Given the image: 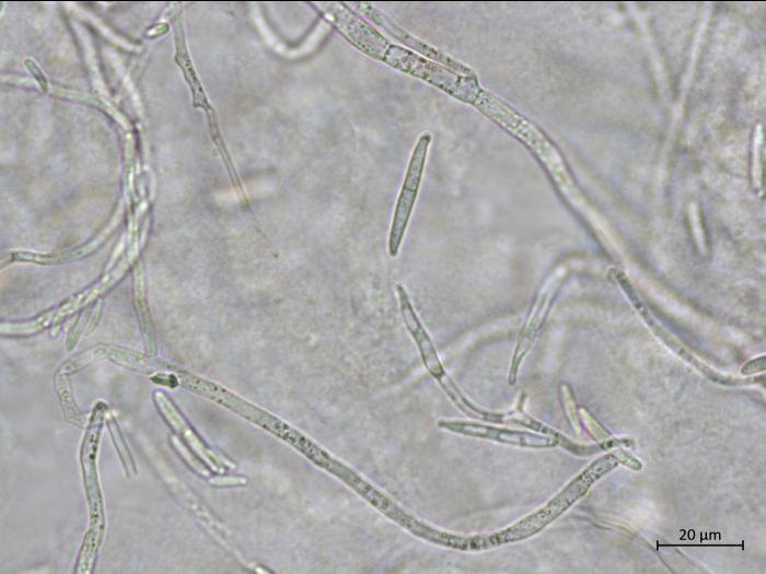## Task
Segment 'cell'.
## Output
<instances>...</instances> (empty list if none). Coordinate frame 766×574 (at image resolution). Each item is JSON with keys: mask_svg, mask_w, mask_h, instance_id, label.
Listing matches in <instances>:
<instances>
[{"mask_svg": "<svg viewBox=\"0 0 766 574\" xmlns=\"http://www.w3.org/2000/svg\"><path fill=\"white\" fill-rule=\"evenodd\" d=\"M395 290L398 297L399 309L404 324L418 347L423 364L426 365L429 373L437 379V382L448 395V397L452 400V402L463 413L471 418L492 423L512 424V413L490 412L484 410L462 394L460 388L455 385L453 379L445 372L438 356L433 342L429 337L428 332L426 331L422 323L420 321L405 286L401 283H397Z\"/></svg>", "mask_w": 766, "mask_h": 574, "instance_id": "1", "label": "cell"}, {"mask_svg": "<svg viewBox=\"0 0 766 574\" xmlns=\"http://www.w3.org/2000/svg\"><path fill=\"white\" fill-rule=\"evenodd\" d=\"M617 460L613 455L605 456L594 461L581 475L572 480L555 499L546 506L538 509L534 514L520 520L519 523L503 530L491 535H483V549H489L502 543L518 541L524 539L561 514L569 507L579 496H581L588 488L608 469H612Z\"/></svg>", "mask_w": 766, "mask_h": 574, "instance_id": "2", "label": "cell"}, {"mask_svg": "<svg viewBox=\"0 0 766 574\" xmlns=\"http://www.w3.org/2000/svg\"><path fill=\"white\" fill-rule=\"evenodd\" d=\"M381 61L396 70L421 79L465 103L473 104L483 90L476 75H463L392 43Z\"/></svg>", "mask_w": 766, "mask_h": 574, "instance_id": "3", "label": "cell"}, {"mask_svg": "<svg viewBox=\"0 0 766 574\" xmlns=\"http://www.w3.org/2000/svg\"><path fill=\"white\" fill-rule=\"evenodd\" d=\"M431 136L422 133L418 139L408 162L403 185L395 204L388 235V254L397 256L421 184Z\"/></svg>", "mask_w": 766, "mask_h": 574, "instance_id": "4", "label": "cell"}, {"mask_svg": "<svg viewBox=\"0 0 766 574\" xmlns=\"http://www.w3.org/2000/svg\"><path fill=\"white\" fill-rule=\"evenodd\" d=\"M104 408L105 406L103 403H98L95 407L88 425L80 454L84 488L90 506L89 528L100 530H104V511L95 461L104 418Z\"/></svg>", "mask_w": 766, "mask_h": 574, "instance_id": "5", "label": "cell"}, {"mask_svg": "<svg viewBox=\"0 0 766 574\" xmlns=\"http://www.w3.org/2000/svg\"><path fill=\"white\" fill-rule=\"evenodd\" d=\"M341 35L363 54L382 60L391 42L344 3L320 2Z\"/></svg>", "mask_w": 766, "mask_h": 574, "instance_id": "6", "label": "cell"}, {"mask_svg": "<svg viewBox=\"0 0 766 574\" xmlns=\"http://www.w3.org/2000/svg\"><path fill=\"white\" fill-rule=\"evenodd\" d=\"M179 383L187 389L209 398L223 407L236 412L263 427L279 429L285 424L266 411L240 398L218 384L197 377L186 372L176 374Z\"/></svg>", "mask_w": 766, "mask_h": 574, "instance_id": "7", "label": "cell"}, {"mask_svg": "<svg viewBox=\"0 0 766 574\" xmlns=\"http://www.w3.org/2000/svg\"><path fill=\"white\" fill-rule=\"evenodd\" d=\"M438 425L443 430H448L459 434L525 447L554 446L558 444L562 438L561 436L548 434L537 435L507 427H495L490 425H484L479 423L465 421L442 420L439 421Z\"/></svg>", "mask_w": 766, "mask_h": 574, "instance_id": "8", "label": "cell"}, {"mask_svg": "<svg viewBox=\"0 0 766 574\" xmlns=\"http://www.w3.org/2000/svg\"><path fill=\"white\" fill-rule=\"evenodd\" d=\"M558 285L559 283L557 280L549 281L546 284V286L541 291L539 295L537 296L535 303L532 306V309L519 335L515 350L512 356L509 371L510 385H513L517 380L519 366L523 358L526 355V353L533 345L537 331L542 327L547 316L548 309L550 307L553 298L555 297V292L558 289Z\"/></svg>", "mask_w": 766, "mask_h": 574, "instance_id": "9", "label": "cell"}, {"mask_svg": "<svg viewBox=\"0 0 766 574\" xmlns=\"http://www.w3.org/2000/svg\"><path fill=\"white\" fill-rule=\"evenodd\" d=\"M358 10L362 14H364L367 17H369L371 21L376 23L379 26L384 28L387 33H390L397 40L402 42L403 44L410 47L411 49L425 55L426 57L430 58L432 61H439V62H441V65H443V66L463 74V75H475V73L468 67L462 65L461 62L454 60L450 56L439 51L434 47L419 40L418 38L411 36L410 34H408L405 30L401 28L390 17H387L384 13H382L378 9L373 8L370 3L359 2Z\"/></svg>", "mask_w": 766, "mask_h": 574, "instance_id": "10", "label": "cell"}, {"mask_svg": "<svg viewBox=\"0 0 766 574\" xmlns=\"http://www.w3.org/2000/svg\"><path fill=\"white\" fill-rule=\"evenodd\" d=\"M154 402L167 423L185 438L194 450L200 455L212 469H219L220 467L216 455L202 444L196 433L188 426L170 398L165 394L156 391L154 394Z\"/></svg>", "mask_w": 766, "mask_h": 574, "instance_id": "11", "label": "cell"}, {"mask_svg": "<svg viewBox=\"0 0 766 574\" xmlns=\"http://www.w3.org/2000/svg\"><path fill=\"white\" fill-rule=\"evenodd\" d=\"M108 430L111 432L112 438L114 441L115 447L119 454L124 468L128 476H134L137 473L135 462L131 458L130 450L126 445V442L121 435L119 426L114 418H107L106 420Z\"/></svg>", "mask_w": 766, "mask_h": 574, "instance_id": "12", "label": "cell"}]
</instances>
